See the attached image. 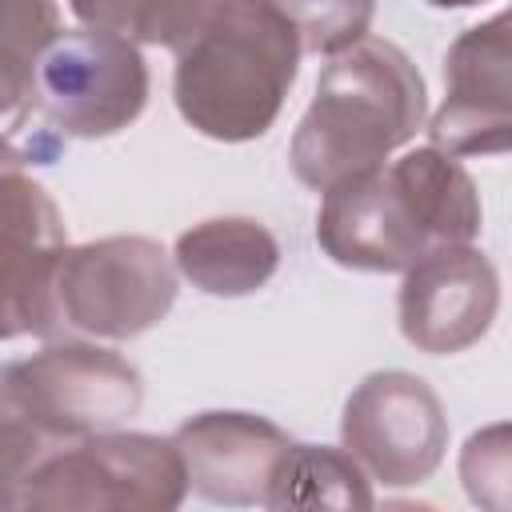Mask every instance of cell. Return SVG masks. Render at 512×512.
Returning <instances> with one entry per match:
<instances>
[{
  "label": "cell",
  "instance_id": "cell-1",
  "mask_svg": "<svg viewBox=\"0 0 512 512\" xmlns=\"http://www.w3.org/2000/svg\"><path fill=\"white\" fill-rule=\"evenodd\" d=\"M484 208L468 168L440 148H412L324 188L316 244L352 272H404L440 244H472Z\"/></svg>",
  "mask_w": 512,
  "mask_h": 512
},
{
  "label": "cell",
  "instance_id": "cell-2",
  "mask_svg": "<svg viewBox=\"0 0 512 512\" xmlns=\"http://www.w3.org/2000/svg\"><path fill=\"white\" fill-rule=\"evenodd\" d=\"M424 116L428 92L408 52L384 36H360L316 80V96L288 144L292 176L324 192L372 172L424 128Z\"/></svg>",
  "mask_w": 512,
  "mask_h": 512
},
{
  "label": "cell",
  "instance_id": "cell-3",
  "mask_svg": "<svg viewBox=\"0 0 512 512\" xmlns=\"http://www.w3.org/2000/svg\"><path fill=\"white\" fill-rule=\"evenodd\" d=\"M172 56L184 124L208 140L244 144L276 124L304 52L272 0H220Z\"/></svg>",
  "mask_w": 512,
  "mask_h": 512
},
{
  "label": "cell",
  "instance_id": "cell-4",
  "mask_svg": "<svg viewBox=\"0 0 512 512\" xmlns=\"http://www.w3.org/2000/svg\"><path fill=\"white\" fill-rule=\"evenodd\" d=\"M188 496L172 436L92 432L60 440L28 472L20 508L32 512H172Z\"/></svg>",
  "mask_w": 512,
  "mask_h": 512
},
{
  "label": "cell",
  "instance_id": "cell-5",
  "mask_svg": "<svg viewBox=\"0 0 512 512\" xmlns=\"http://www.w3.org/2000/svg\"><path fill=\"white\" fill-rule=\"evenodd\" d=\"M32 104L60 140L116 136L148 104V64L128 36L60 28L32 64Z\"/></svg>",
  "mask_w": 512,
  "mask_h": 512
},
{
  "label": "cell",
  "instance_id": "cell-6",
  "mask_svg": "<svg viewBox=\"0 0 512 512\" xmlns=\"http://www.w3.org/2000/svg\"><path fill=\"white\" fill-rule=\"evenodd\" d=\"M176 304V264L152 236H104L64 248L56 268L60 328L96 340H132Z\"/></svg>",
  "mask_w": 512,
  "mask_h": 512
},
{
  "label": "cell",
  "instance_id": "cell-7",
  "mask_svg": "<svg viewBox=\"0 0 512 512\" xmlns=\"http://www.w3.org/2000/svg\"><path fill=\"white\" fill-rule=\"evenodd\" d=\"M0 384L48 440L120 428L144 404L136 364L88 340H52L28 360L0 364Z\"/></svg>",
  "mask_w": 512,
  "mask_h": 512
},
{
  "label": "cell",
  "instance_id": "cell-8",
  "mask_svg": "<svg viewBox=\"0 0 512 512\" xmlns=\"http://www.w3.org/2000/svg\"><path fill=\"white\" fill-rule=\"evenodd\" d=\"M340 444L368 480L384 488H416L448 452V416L432 384L416 372H372L344 400Z\"/></svg>",
  "mask_w": 512,
  "mask_h": 512
},
{
  "label": "cell",
  "instance_id": "cell-9",
  "mask_svg": "<svg viewBox=\"0 0 512 512\" xmlns=\"http://www.w3.org/2000/svg\"><path fill=\"white\" fill-rule=\"evenodd\" d=\"M68 248L64 216L44 184L0 168V340L56 336V268Z\"/></svg>",
  "mask_w": 512,
  "mask_h": 512
},
{
  "label": "cell",
  "instance_id": "cell-10",
  "mask_svg": "<svg viewBox=\"0 0 512 512\" xmlns=\"http://www.w3.org/2000/svg\"><path fill=\"white\" fill-rule=\"evenodd\" d=\"M448 156H500L512 144V32L508 12L464 28L444 52V104L428 120Z\"/></svg>",
  "mask_w": 512,
  "mask_h": 512
},
{
  "label": "cell",
  "instance_id": "cell-11",
  "mask_svg": "<svg viewBox=\"0 0 512 512\" xmlns=\"http://www.w3.org/2000/svg\"><path fill=\"white\" fill-rule=\"evenodd\" d=\"M500 308V280L492 260L472 244H440L404 268L396 296L400 332L416 352L452 356L492 328Z\"/></svg>",
  "mask_w": 512,
  "mask_h": 512
},
{
  "label": "cell",
  "instance_id": "cell-12",
  "mask_svg": "<svg viewBox=\"0 0 512 512\" xmlns=\"http://www.w3.org/2000/svg\"><path fill=\"white\" fill-rule=\"evenodd\" d=\"M172 444L184 460L188 492L208 504L264 508L292 436L256 412H200L172 432Z\"/></svg>",
  "mask_w": 512,
  "mask_h": 512
},
{
  "label": "cell",
  "instance_id": "cell-13",
  "mask_svg": "<svg viewBox=\"0 0 512 512\" xmlns=\"http://www.w3.org/2000/svg\"><path fill=\"white\" fill-rule=\"evenodd\" d=\"M176 272L204 296H252L280 268L276 236L252 216H212L176 236Z\"/></svg>",
  "mask_w": 512,
  "mask_h": 512
},
{
  "label": "cell",
  "instance_id": "cell-14",
  "mask_svg": "<svg viewBox=\"0 0 512 512\" xmlns=\"http://www.w3.org/2000/svg\"><path fill=\"white\" fill-rule=\"evenodd\" d=\"M368 472L344 452L328 444H296L284 452L264 508H372Z\"/></svg>",
  "mask_w": 512,
  "mask_h": 512
},
{
  "label": "cell",
  "instance_id": "cell-15",
  "mask_svg": "<svg viewBox=\"0 0 512 512\" xmlns=\"http://www.w3.org/2000/svg\"><path fill=\"white\" fill-rule=\"evenodd\" d=\"M220 0H68L72 16L84 28L128 36L132 44H164L180 48Z\"/></svg>",
  "mask_w": 512,
  "mask_h": 512
},
{
  "label": "cell",
  "instance_id": "cell-16",
  "mask_svg": "<svg viewBox=\"0 0 512 512\" xmlns=\"http://www.w3.org/2000/svg\"><path fill=\"white\" fill-rule=\"evenodd\" d=\"M292 24L300 52L336 56L360 36H368L376 0H272Z\"/></svg>",
  "mask_w": 512,
  "mask_h": 512
},
{
  "label": "cell",
  "instance_id": "cell-17",
  "mask_svg": "<svg viewBox=\"0 0 512 512\" xmlns=\"http://www.w3.org/2000/svg\"><path fill=\"white\" fill-rule=\"evenodd\" d=\"M60 440H48L4 392L0 384V508H20V492L28 472L44 460L48 448Z\"/></svg>",
  "mask_w": 512,
  "mask_h": 512
},
{
  "label": "cell",
  "instance_id": "cell-18",
  "mask_svg": "<svg viewBox=\"0 0 512 512\" xmlns=\"http://www.w3.org/2000/svg\"><path fill=\"white\" fill-rule=\"evenodd\" d=\"M460 480L472 504L492 512L508 508V424H492L468 436L460 452Z\"/></svg>",
  "mask_w": 512,
  "mask_h": 512
},
{
  "label": "cell",
  "instance_id": "cell-19",
  "mask_svg": "<svg viewBox=\"0 0 512 512\" xmlns=\"http://www.w3.org/2000/svg\"><path fill=\"white\" fill-rule=\"evenodd\" d=\"M56 32H60L56 0H0V48L36 60Z\"/></svg>",
  "mask_w": 512,
  "mask_h": 512
},
{
  "label": "cell",
  "instance_id": "cell-20",
  "mask_svg": "<svg viewBox=\"0 0 512 512\" xmlns=\"http://www.w3.org/2000/svg\"><path fill=\"white\" fill-rule=\"evenodd\" d=\"M32 64L28 56L0 48V124H8V132L24 128L28 108H32Z\"/></svg>",
  "mask_w": 512,
  "mask_h": 512
},
{
  "label": "cell",
  "instance_id": "cell-21",
  "mask_svg": "<svg viewBox=\"0 0 512 512\" xmlns=\"http://www.w3.org/2000/svg\"><path fill=\"white\" fill-rule=\"evenodd\" d=\"M432 8H472V4H484V0H424Z\"/></svg>",
  "mask_w": 512,
  "mask_h": 512
}]
</instances>
